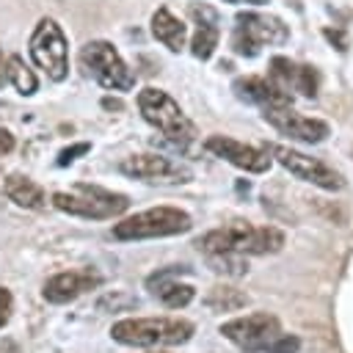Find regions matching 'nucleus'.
<instances>
[{"label":"nucleus","mask_w":353,"mask_h":353,"mask_svg":"<svg viewBox=\"0 0 353 353\" xmlns=\"http://www.w3.org/2000/svg\"><path fill=\"white\" fill-rule=\"evenodd\" d=\"M221 336L245 353H298L301 339L284 334L281 320L270 312H251L221 323Z\"/></svg>","instance_id":"f257e3e1"},{"label":"nucleus","mask_w":353,"mask_h":353,"mask_svg":"<svg viewBox=\"0 0 353 353\" xmlns=\"http://www.w3.org/2000/svg\"><path fill=\"white\" fill-rule=\"evenodd\" d=\"M201 254H243L262 256L284 248V232L279 226H251L248 221H234L218 229H210L193 243Z\"/></svg>","instance_id":"f03ea898"},{"label":"nucleus","mask_w":353,"mask_h":353,"mask_svg":"<svg viewBox=\"0 0 353 353\" xmlns=\"http://www.w3.org/2000/svg\"><path fill=\"white\" fill-rule=\"evenodd\" d=\"M196 325L185 317H127L113 323L110 336L130 347H157V345H185Z\"/></svg>","instance_id":"7ed1b4c3"},{"label":"nucleus","mask_w":353,"mask_h":353,"mask_svg":"<svg viewBox=\"0 0 353 353\" xmlns=\"http://www.w3.org/2000/svg\"><path fill=\"white\" fill-rule=\"evenodd\" d=\"M52 207L77 218H91V221H102V218H116L130 207V199L124 193H113L105 190L99 185H88V182H77L72 190H58L52 193Z\"/></svg>","instance_id":"20e7f679"},{"label":"nucleus","mask_w":353,"mask_h":353,"mask_svg":"<svg viewBox=\"0 0 353 353\" xmlns=\"http://www.w3.org/2000/svg\"><path fill=\"white\" fill-rule=\"evenodd\" d=\"M193 218L179 207H149L135 212L113 226L116 240H152V237H174L190 232Z\"/></svg>","instance_id":"39448f33"},{"label":"nucleus","mask_w":353,"mask_h":353,"mask_svg":"<svg viewBox=\"0 0 353 353\" xmlns=\"http://www.w3.org/2000/svg\"><path fill=\"white\" fill-rule=\"evenodd\" d=\"M138 110L171 143H190L196 138V124L182 113V108L174 102V97H168L165 91L154 88V85H149L138 94Z\"/></svg>","instance_id":"423d86ee"},{"label":"nucleus","mask_w":353,"mask_h":353,"mask_svg":"<svg viewBox=\"0 0 353 353\" xmlns=\"http://www.w3.org/2000/svg\"><path fill=\"white\" fill-rule=\"evenodd\" d=\"M80 63L88 77H94L102 88L108 91H132L135 88V74L119 55V50L105 41L94 39L80 50Z\"/></svg>","instance_id":"0eeeda50"},{"label":"nucleus","mask_w":353,"mask_h":353,"mask_svg":"<svg viewBox=\"0 0 353 353\" xmlns=\"http://www.w3.org/2000/svg\"><path fill=\"white\" fill-rule=\"evenodd\" d=\"M290 39V30L281 19L256 14V11H240L234 17V30H232V50L243 58H256L265 44H284Z\"/></svg>","instance_id":"6e6552de"},{"label":"nucleus","mask_w":353,"mask_h":353,"mask_svg":"<svg viewBox=\"0 0 353 353\" xmlns=\"http://www.w3.org/2000/svg\"><path fill=\"white\" fill-rule=\"evenodd\" d=\"M28 52H30L33 63L47 72L50 80H55V83L66 80V74H69V47H66V36H63V30L55 19H50V17L39 19V25L30 33Z\"/></svg>","instance_id":"1a4fd4ad"},{"label":"nucleus","mask_w":353,"mask_h":353,"mask_svg":"<svg viewBox=\"0 0 353 353\" xmlns=\"http://www.w3.org/2000/svg\"><path fill=\"white\" fill-rule=\"evenodd\" d=\"M268 152L273 154V160L287 168L292 176H298L301 182H309L320 190H342L345 188V179L339 171H334L328 163L312 157V154H303L292 146H284V143H268Z\"/></svg>","instance_id":"9d476101"},{"label":"nucleus","mask_w":353,"mask_h":353,"mask_svg":"<svg viewBox=\"0 0 353 353\" xmlns=\"http://www.w3.org/2000/svg\"><path fill=\"white\" fill-rule=\"evenodd\" d=\"M119 171L127 174L130 179H141L152 185H185L193 179V168L188 163L171 160L165 154H152V152L124 157Z\"/></svg>","instance_id":"9b49d317"},{"label":"nucleus","mask_w":353,"mask_h":353,"mask_svg":"<svg viewBox=\"0 0 353 353\" xmlns=\"http://www.w3.org/2000/svg\"><path fill=\"white\" fill-rule=\"evenodd\" d=\"M262 119L281 135H287L290 141H301V143H323L331 135V124L323 119H312L303 116L298 110H292V105H273V108H262Z\"/></svg>","instance_id":"f8f14e48"},{"label":"nucleus","mask_w":353,"mask_h":353,"mask_svg":"<svg viewBox=\"0 0 353 353\" xmlns=\"http://www.w3.org/2000/svg\"><path fill=\"white\" fill-rule=\"evenodd\" d=\"M204 149L212 152L215 157L232 163L234 168L248 171V174H265L273 165V157H268V149L248 146V143H243L237 138H229V135H210L204 141Z\"/></svg>","instance_id":"ddd939ff"},{"label":"nucleus","mask_w":353,"mask_h":353,"mask_svg":"<svg viewBox=\"0 0 353 353\" xmlns=\"http://www.w3.org/2000/svg\"><path fill=\"white\" fill-rule=\"evenodd\" d=\"M193 270L188 265H171L160 268L146 279V290L165 306V309H182L196 298V290L190 284H182L179 276H190Z\"/></svg>","instance_id":"4468645a"},{"label":"nucleus","mask_w":353,"mask_h":353,"mask_svg":"<svg viewBox=\"0 0 353 353\" xmlns=\"http://www.w3.org/2000/svg\"><path fill=\"white\" fill-rule=\"evenodd\" d=\"M99 284H102V276L94 270H63L44 281L41 295L50 303H72L88 290H97Z\"/></svg>","instance_id":"2eb2a0df"},{"label":"nucleus","mask_w":353,"mask_h":353,"mask_svg":"<svg viewBox=\"0 0 353 353\" xmlns=\"http://www.w3.org/2000/svg\"><path fill=\"white\" fill-rule=\"evenodd\" d=\"M188 11L196 19V33H193V41H190V52L199 61H210L215 47H218V39H221L218 14L210 6H201V3H190Z\"/></svg>","instance_id":"dca6fc26"},{"label":"nucleus","mask_w":353,"mask_h":353,"mask_svg":"<svg viewBox=\"0 0 353 353\" xmlns=\"http://www.w3.org/2000/svg\"><path fill=\"white\" fill-rule=\"evenodd\" d=\"M232 91L240 102H248V105H256V108H273V105H292V94L276 88L270 80L265 77H237L232 83Z\"/></svg>","instance_id":"f3484780"},{"label":"nucleus","mask_w":353,"mask_h":353,"mask_svg":"<svg viewBox=\"0 0 353 353\" xmlns=\"http://www.w3.org/2000/svg\"><path fill=\"white\" fill-rule=\"evenodd\" d=\"M152 36H154L163 47H168L171 52H179V50L185 47L188 28H185V22L176 19L168 8H157V11L152 14Z\"/></svg>","instance_id":"a211bd4d"},{"label":"nucleus","mask_w":353,"mask_h":353,"mask_svg":"<svg viewBox=\"0 0 353 353\" xmlns=\"http://www.w3.org/2000/svg\"><path fill=\"white\" fill-rule=\"evenodd\" d=\"M3 193L17 204V207H25V210H41L44 207V190L41 185H36L33 179L22 176V174H11L6 176L3 182Z\"/></svg>","instance_id":"6ab92c4d"},{"label":"nucleus","mask_w":353,"mask_h":353,"mask_svg":"<svg viewBox=\"0 0 353 353\" xmlns=\"http://www.w3.org/2000/svg\"><path fill=\"white\" fill-rule=\"evenodd\" d=\"M6 80H8L22 97L36 94V88H39L36 74L25 66V61H22L19 55H8V58H6Z\"/></svg>","instance_id":"aec40b11"},{"label":"nucleus","mask_w":353,"mask_h":353,"mask_svg":"<svg viewBox=\"0 0 353 353\" xmlns=\"http://www.w3.org/2000/svg\"><path fill=\"white\" fill-rule=\"evenodd\" d=\"M204 306L212 312H237L243 306H248V295L234 290V287H212L210 295L204 298Z\"/></svg>","instance_id":"412c9836"},{"label":"nucleus","mask_w":353,"mask_h":353,"mask_svg":"<svg viewBox=\"0 0 353 353\" xmlns=\"http://www.w3.org/2000/svg\"><path fill=\"white\" fill-rule=\"evenodd\" d=\"M204 259H207V268L221 276H245L248 273V262L243 254H204Z\"/></svg>","instance_id":"4be33fe9"},{"label":"nucleus","mask_w":353,"mask_h":353,"mask_svg":"<svg viewBox=\"0 0 353 353\" xmlns=\"http://www.w3.org/2000/svg\"><path fill=\"white\" fill-rule=\"evenodd\" d=\"M295 69H298V63H292L290 58H284V55H276L273 61H270V83L276 85V88H281V91H292V85H295Z\"/></svg>","instance_id":"5701e85b"},{"label":"nucleus","mask_w":353,"mask_h":353,"mask_svg":"<svg viewBox=\"0 0 353 353\" xmlns=\"http://www.w3.org/2000/svg\"><path fill=\"white\" fill-rule=\"evenodd\" d=\"M317 88H320V74H317V69L309 66V63H298L292 91H298V94L306 97V99H314V97H317Z\"/></svg>","instance_id":"b1692460"},{"label":"nucleus","mask_w":353,"mask_h":353,"mask_svg":"<svg viewBox=\"0 0 353 353\" xmlns=\"http://www.w3.org/2000/svg\"><path fill=\"white\" fill-rule=\"evenodd\" d=\"M88 149H91V143H85V141H83V143H72V146H66V149L58 152V160H55V163H58V165H69V163H74L80 154H85Z\"/></svg>","instance_id":"393cba45"},{"label":"nucleus","mask_w":353,"mask_h":353,"mask_svg":"<svg viewBox=\"0 0 353 353\" xmlns=\"http://www.w3.org/2000/svg\"><path fill=\"white\" fill-rule=\"evenodd\" d=\"M323 36H325V39H328V41H331V44H334L339 52H345V50L350 47L347 33H345V30H339V28H325V30H323Z\"/></svg>","instance_id":"a878e982"},{"label":"nucleus","mask_w":353,"mask_h":353,"mask_svg":"<svg viewBox=\"0 0 353 353\" xmlns=\"http://www.w3.org/2000/svg\"><path fill=\"white\" fill-rule=\"evenodd\" d=\"M11 309H14V298L6 287H0V328L11 320Z\"/></svg>","instance_id":"bb28decb"},{"label":"nucleus","mask_w":353,"mask_h":353,"mask_svg":"<svg viewBox=\"0 0 353 353\" xmlns=\"http://www.w3.org/2000/svg\"><path fill=\"white\" fill-rule=\"evenodd\" d=\"M14 149V135L8 130H0V157H6Z\"/></svg>","instance_id":"cd10ccee"},{"label":"nucleus","mask_w":353,"mask_h":353,"mask_svg":"<svg viewBox=\"0 0 353 353\" xmlns=\"http://www.w3.org/2000/svg\"><path fill=\"white\" fill-rule=\"evenodd\" d=\"M102 105H105L108 110H121V102H119V99H110V97H105Z\"/></svg>","instance_id":"c85d7f7f"},{"label":"nucleus","mask_w":353,"mask_h":353,"mask_svg":"<svg viewBox=\"0 0 353 353\" xmlns=\"http://www.w3.org/2000/svg\"><path fill=\"white\" fill-rule=\"evenodd\" d=\"M6 83V61H3V52H0V85Z\"/></svg>","instance_id":"c756f323"},{"label":"nucleus","mask_w":353,"mask_h":353,"mask_svg":"<svg viewBox=\"0 0 353 353\" xmlns=\"http://www.w3.org/2000/svg\"><path fill=\"white\" fill-rule=\"evenodd\" d=\"M226 3H251V6H262V3H268V0H226Z\"/></svg>","instance_id":"7c9ffc66"}]
</instances>
